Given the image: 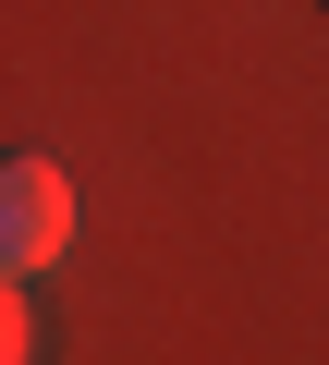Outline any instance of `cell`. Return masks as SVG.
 I'll use <instances>...</instances> for the list:
<instances>
[{"label":"cell","instance_id":"6da1fadb","mask_svg":"<svg viewBox=\"0 0 329 365\" xmlns=\"http://www.w3.org/2000/svg\"><path fill=\"white\" fill-rule=\"evenodd\" d=\"M61 244H74V182L49 158H13V182H0V256H13V280H37Z\"/></svg>","mask_w":329,"mask_h":365}]
</instances>
